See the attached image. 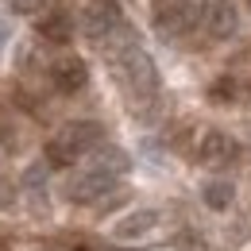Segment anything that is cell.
Returning a JSON list of instances; mask_svg holds the SVG:
<instances>
[{
  "label": "cell",
  "mask_w": 251,
  "mask_h": 251,
  "mask_svg": "<svg viewBox=\"0 0 251 251\" xmlns=\"http://www.w3.org/2000/svg\"><path fill=\"white\" fill-rule=\"evenodd\" d=\"M104 58H108V66H112L120 89H124L135 104L155 100L158 70H155V62H151V54H147L143 47H135V35L127 31V27H120V31L104 43Z\"/></svg>",
  "instance_id": "1"
},
{
  "label": "cell",
  "mask_w": 251,
  "mask_h": 251,
  "mask_svg": "<svg viewBox=\"0 0 251 251\" xmlns=\"http://www.w3.org/2000/svg\"><path fill=\"white\" fill-rule=\"evenodd\" d=\"M100 139H104V127L97 124V120H74V124H66L50 143H47V166H74L81 155H89L100 147Z\"/></svg>",
  "instance_id": "2"
},
{
  "label": "cell",
  "mask_w": 251,
  "mask_h": 251,
  "mask_svg": "<svg viewBox=\"0 0 251 251\" xmlns=\"http://www.w3.org/2000/svg\"><path fill=\"white\" fill-rule=\"evenodd\" d=\"M205 0H155V27L162 39H189L201 27Z\"/></svg>",
  "instance_id": "3"
},
{
  "label": "cell",
  "mask_w": 251,
  "mask_h": 251,
  "mask_svg": "<svg viewBox=\"0 0 251 251\" xmlns=\"http://www.w3.org/2000/svg\"><path fill=\"white\" fill-rule=\"evenodd\" d=\"M124 27V16H120V4L116 0H89L81 8V35L93 39V43H108L112 35Z\"/></svg>",
  "instance_id": "4"
},
{
  "label": "cell",
  "mask_w": 251,
  "mask_h": 251,
  "mask_svg": "<svg viewBox=\"0 0 251 251\" xmlns=\"http://www.w3.org/2000/svg\"><path fill=\"white\" fill-rule=\"evenodd\" d=\"M236 155H240L236 139H232V135H224V131H217V127L201 131V139L193 143V158H197L201 166H228Z\"/></svg>",
  "instance_id": "5"
},
{
  "label": "cell",
  "mask_w": 251,
  "mask_h": 251,
  "mask_svg": "<svg viewBox=\"0 0 251 251\" xmlns=\"http://www.w3.org/2000/svg\"><path fill=\"white\" fill-rule=\"evenodd\" d=\"M116 186V178L112 174H100V170H85V174H77V178H70V186H66V197L74 201V205H93V201H104L108 193Z\"/></svg>",
  "instance_id": "6"
},
{
  "label": "cell",
  "mask_w": 251,
  "mask_h": 251,
  "mask_svg": "<svg viewBox=\"0 0 251 251\" xmlns=\"http://www.w3.org/2000/svg\"><path fill=\"white\" fill-rule=\"evenodd\" d=\"M240 27V16H236V4L232 0H205V16H201V31L209 35V39H232Z\"/></svg>",
  "instance_id": "7"
},
{
  "label": "cell",
  "mask_w": 251,
  "mask_h": 251,
  "mask_svg": "<svg viewBox=\"0 0 251 251\" xmlns=\"http://www.w3.org/2000/svg\"><path fill=\"white\" fill-rule=\"evenodd\" d=\"M85 81H89V66L81 62L77 54H62L58 62L50 66V85L58 93H77V89H85Z\"/></svg>",
  "instance_id": "8"
},
{
  "label": "cell",
  "mask_w": 251,
  "mask_h": 251,
  "mask_svg": "<svg viewBox=\"0 0 251 251\" xmlns=\"http://www.w3.org/2000/svg\"><path fill=\"white\" fill-rule=\"evenodd\" d=\"M155 228H158V213H155V209H135V213H127L124 220H116V224H112V240L131 244V240L151 236Z\"/></svg>",
  "instance_id": "9"
},
{
  "label": "cell",
  "mask_w": 251,
  "mask_h": 251,
  "mask_svg": "<svg viewBox=\"0 0 251 251\" xmlns=\"http://www.w3.org/2000/svg\"><path fill=\"white\" fill-rule=\"evenodd\" d=\"M70 35H74V24H70L66 12H47V16L39 20V39H43V43L62 47V43H70Z\"/></svg>",
  "instance_id": "10"
},
{
  "label": "cell",
  "mask_w": 251,
  "mask_h": 251,
  "mask_svg": "<svg viewBox=\"0 0 251 251\" xmlns=\"http://www.w3.org/2000/svg\"><path fill=\"white\" fill-rule=\"evenodd\" d=\"M201 197H205V205H209L213 213H224V209L232 205V197H236V186H232L228 178H213V182H205Z\"/></svg>",
  "instance_id": "11"
},
{
  "label": "cell",
  "mask_w": 251,
  "mask_h": 251,
  "mask_svg": "<svg viewBox=\"0 0 251 251\" xmlns=\"http://www.w3.org/2000/svg\"><path fill=\"white\" fill-rule=\"evenodd\" d=\"M93 170L120 178V174L127 170V155L120 151V147H97V151H93Z\"/></svg>",
  "instance_id": "12"
},
{
  "label": "cell",
  "mask_w": 251,
  "mask_h": 251,
  "mask_svg": "<svg viewBox=\"0 0 251 251\" xmlns=\"http://www.w3.org/2000/svg\"><path fill=\"white\" fill-rule=\"evenodd\" d=\"M209 97H213L217 104H228V100H240V77L224 74L220 81H213V85H209Z\"/></svg>",
  "instance_id": "13"
},
{
  "label": "cell",
  "mask_w": 251,
  "mask_h": 251,
  "mask_svg": "<svg viewBox=\"0 0 251 251\" xmlns=\"http://www.w3.org/2000/svg\"><path fill=\"white\" fill-rule=\"evenodd\" d=\"M12 12H20V16H39V12H43V0H12Z\"/></svg>",
  "instance_id": "14"
},
{
  "label": "cell",
  "mask_w": 251,
  "mask_h": 251,
  "mask_svg": "<svg viewBox=\"0 0 251 251\" xmlns=\"http://www.w3.org/2000/svg\"><path fill=\"white\" fill-rule=\"evenodd\" d=\"M43 182H47V166H31V170L24 174V186L27 189H39Z\"/></svg>",
  "instance_id": "15"
},
{
  "label": "cell",
  "mask_w": 251,
  "mask_h": 251,
  "mask_svg": "<svg viewBox=\"0 0 251 251\" xmlns=\"http://www.w3.org/2000/svg\"><path fill=\"white\" fill-rule=\"evenodd\" d=\"M12 201H16V189L8 178H0V205H12Z\"/></svg>",
  "instance_id": "16"
},
{
  "label": "cell",
  "mask_w": 251,
  "mask_h": 251,
  "mask_svg": "<svg viewBox=\"0 0 251 251\" xmlns=\"http://www.w3.org/2000/svg\"><path fill=\"white\" fill-rule=\"evenodd\" d=\"M240 100H244V104H251V77H244V81H240Z\"/></svg>",
  "instance_id": "17"
},
{
  "label": "cell",
  "mask_w": 251,
  "mask_h": 251,
  "mask_svg": "<svg viewBox=\"0 0 251 251\" xmlns=\"http://www.w3.org/2000/svg\"><path fill=\"white\" fill-rule=\"evenodd\" d=\"M0 251H4V240H0Z\"/></svg>",
  "instance_id": "18"
},
{
  "label": "cell",
  "mask_w": 251,
  "mask_h": 251,
  "mask_svg": "<svg viewBox=\"0 0 251 251\" xmlns=\"http://www.w3.org/2000/svg\"><path fill=\"white\" fill-rule=\"evenodd\" d=\"M248 8H251V0H248Z\"/></svg>",
  "instance_id": "19"
}]
</instances>
